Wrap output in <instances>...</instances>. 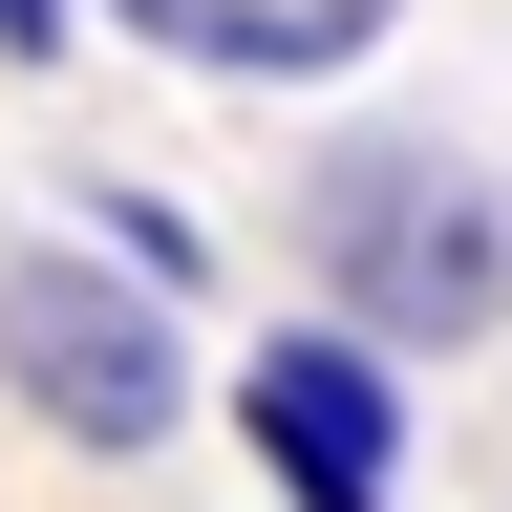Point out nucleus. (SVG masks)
<instances>
[{
  "instance_id": "2",
  "label": "nucleus",
  "mask_w": 512,
  "mask_h": 512,
  "mask_svg": "<svg viewBox=\"0 0 512 512\" xmlns=\"http://www.w3.org/2000/svg\"><path fill=\"white\" fill-rule=\"evenodd\" d=\"M0 406L43 448H86V470H150L192 427V342H171V299L128 278V256L43 235V256H0Z\"/></svg>"
},
{
  "instance_id": "5",
  "label": "nucleus",
  "mask_w": 512,
  "mask_h": 512,
  "mask_svg": "<svg viewBox=\"0 0 512 512\" xmlns=\"http://www.w3.org/2000/svg\"><path fill=\"white\" fill-rule=\"evenodd\" d=\"M86 256H128L150 299H192V214H150V192H86Z\"/></svg>"
},
{
  "instance_id": "3",
  "label": "nucleus",
  "mask_w": 512,
  "mask_h": 512,
  "mask_svg": "<svg viewBox=\"0 0 512 512\" xmlns=\"http://www.w3.org/2000/svg\"><path fill=\"white\" fill-rule=\"evenodd\" d=\"M235 427H256V470L299 512H384V470H406V363L342 342V320H278L235 363Z\"/></svg>"
},
{
  "instance_id": "1",
  "label": "nucleus",
  "mask_w": 512,
  "mask_h": 512,
  "mask_svg": "<svg viewBox=\"0 0 512 512\" xmlns=\"http://www.w3.org/2000/svg\"><path fill=\"white\" fill-rule=\"evenodd\" d=\"M299 278L342 342H491L512 320V214H491V171H448L406 150V128H342V150L299 171Z\"/></svg>"
},
{
  "instance_id": "4",
  "label": "nucleus",
  "mask_w": 512,
  "mask_h": 512,
  "mask_svg": "<svg viewBox=\"0 0 512 512\" xmlns=\"http://www.w3.org/2000/svg\"><path fill=\"white\" fill-rule=\"evenodd\" d=\"M107 22L171 43V64H214V86H342L406 0H107Z\"/></svg>"
}]
</instances>
